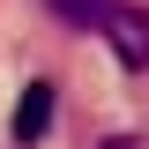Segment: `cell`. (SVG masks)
Listing matches in <instances>:
<instances>
[{
    "mask_svg": "<svg viewBox=\"0 0 149 149\" xmlns=\"http://www.w3.org/2000/svg\"><path fill=\"white\" fill-rule=\"evenodd\" d=\"M45 8H52V15L67 22V30H104L119 0H45Z\"/></svg>",
    "mask_w": 149,
    "mask_h": 149,
    "instance_id": "3957f363",
    "label": "cell"
},
{
    "mask_svg": "<svg viewBox=\"0 0 149 149\" xmlns=\"http://www.w3.org/2000/svg\"><path fill=\"white\" fill-rule=\"evenodd\" d=\"M104 37H112V52H119V67H134L142 74L149 67V8H112V22H104Z\"/></svg>",
    "mask_w": 149,
    "mask_h": 149,
    "instance_id": "6da1fadb",
    "label": "cell"
},
{
    "mask_svg": "<svg viewBox=\"0 0 149 149\" xmlns=\"http://www.w3.org/2000/svg\"><path fill=\"white\" fill-rule=\"evenodd\" d=\"M97 149H149V142H142V134H104Z\"/></svg>",
    "mask_w": 149,
    "mask_h": 149,
    "instance_id": "277c9868",
    "label": "cell"
},
{
    "mask_svg": "<svg viewBox=\"0 0 149 149\" xmlns=\"http://www.w3.org/2000/svg\"><path fill=\"white\" fill-rule=\"evenodd\" d=\"M45 127H52V82H30L22 104H15V142H22V149L45 142Z\"/></svg>",
    "mask_w": 149,
    "mask_h": 149,
    "instance_id": "7a4b0ae2",
    "label": "cell"
}]
</instances>
